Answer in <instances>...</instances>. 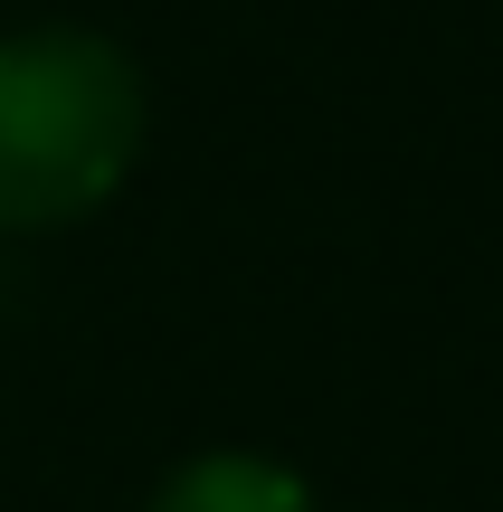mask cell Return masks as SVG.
Segmentation results:
<instances>
[{"label":"cell","instance_id":"7a4b0ae2","mask_svg":"<svg viewBox=\"0 0 503 512\" xmlns=\"http://www.w3.org/2000/svg\"><path fill=\"white\" fill-rule=\"evenodd\" d=\"M152 512H314V494L266 456H200L152 494Z\"/></svg>","mask_w":503,"mask_h":512},{"label":"cell","instance_id":"6da1fadb","mask_svg":"<svg viewBox=\"0 0 503 512\" xmlns=\"http://www.w3.org/2000/svg\"><path fill=\"white\" fill-rule=\"evenodd\" d=\"M143 152V76L95 29L0 38V228H67Z\"/></svg>","mask_w":503,"mask_h":512}]
</instances>
